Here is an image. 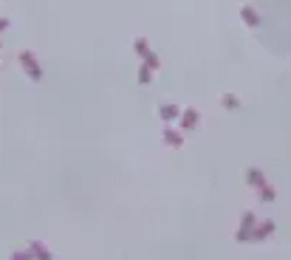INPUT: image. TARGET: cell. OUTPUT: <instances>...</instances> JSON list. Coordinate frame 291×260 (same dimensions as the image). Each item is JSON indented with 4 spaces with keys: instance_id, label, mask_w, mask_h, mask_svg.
Segmentation results:
<instances>
[{
    "instance_id": "277c9868",
    "label": "cell",
    "mask_w": 291,
    "mask_h": 260,
    "mask_svg": "<svg viewBox=\"0 0 291 260\" xmlns=\"http://www.w3.org/2000/svg\"><path fill=\"white\" fill-rule=\"evenodd\" d=\"M178 122H181L184 130H195V127L201 124V111H198V108H187V111H181Z\"/></svg>"
},
{
    "instance_id": "7a4b0ae2",
    "label": "cell",
    "mask_w": 291,
    "mask_h": 260,
    "mask_svg": "<svg viewBox=\"0 0 291 260\" xmlns=\"http://www.w3.org/2000/svg\"><path fill=\"white\" fill-rule=\"evenodd\" d=\"M255 224H258V218H255V212H243V218H240V229H237V240L240 243H249L252 240V232H255Z\"/></svg>"
},
{
    "instance_id": "9a60e30c",
    "label": "cell",
    "mask_w": 291,
    "mask_h": 260,
    "mask_svg": "<svg viewBox=\"0 0 291 260\" xmlns=\"http://www.w3.org/2000/svg\"><path fill=\"white\" fill-rule=\"evenodd\" d=\"M11 260H34V258H31V252H29V249H20V252H14V255H11Z\"/></svg>"
},
{
    "instance_id": "ba28073f",
    "label": "cell",
    "mask_w": 291,
    "mask_h": 260,
    "mask_svg": "<svg viewBox=\"0 0 291 260\" xmlns=\"http://www.w3.org/2000/svg\"><path fill=\"white\" fill-rule=\"evenodd\" d=\"M164 144H170V147H184V136L178 133V130H173V127H164Z\"/></svg>"
},
{
    "instance_id": "8992f818",
    "label": "cell",
    "mask_w": 291,
    "mask_h": 260,
    "mask_svg": "<svg viewBox=\"0 0 291 260\" xmlns=\"http://www.w3.org/2000/svg\"><path fill=\"white\" fill-rule=\"evenodd\" d=\"M240 20H243V26H249V29H258L260 26V14L255 6H243L240 9Z\"/></svg>"
},
{
    "instance_id": "5b68a950",
    "label": "cell",
    "mask_w": 291,
    "mask_h": 260,
    "mask_svg": "<svg viewBox=\"0 0 291 260\" xmlns=\"http://www.w3.org/2000/svg\"><path fill=\"white\" fill-rule=\"evenodd\" d=\"M246 184H249V187H255V190H260V187H266L269 181H266V175H263V170L249 167L246 170Z\"/></svg>"
},
{
    "instance_id": "7c38bea8",
    "label": "cell",
    "mask_w": 291,
    "mask_h": 260,
    "mask_svg": "<svg viewBox=\"0 0 291 260\" xmlns=\"http://www.w3.org/2000/svg\"><path fill=\"white\" fill-rule=\"evenodd\" d=\"M258 192H260V201H263V203H271L274 198H277V190H274L271 184H266V187H260Z\"/></svg>"
},
{
    "instance_id": "8fae6325",
    "label": "cell",
    "mask_w": 291,
    "mask_h": 260,
    "mask_svg": "<svg viewBox=\"0 0 291 260\" xmlns=\"http://www.w3.org/2000/svg\"><path fill=\"white\" fill-rule=\"evenodd\" d=\"M221 105H224L226 111H237V108H240V99H237L235 93H224V96H221Z\"/></svg>"
},
{
    "instance_id": "3957f363",
    "label": "cell",
    "mask_w": 291,
    "mask_h": 260,
    "mask_svg": "<svg viewBox=\"0 0 291 260\" xmlns=\"http://www.w3.org/2000/svg\"><path fill=\"white\" fill-rule=\"evenodd\" d=\"M274 229H277V224H274L271 218H266V221H260V224H255V232H252V240H258V243H263V240H269V237L274 235Z\"/></svg>"
},
{
    "instance_id": "6da1fadb",
    "label": "cell",
    "mask_w": 291,
    "mask_h": 260,
    "mask_svg": "<svg viewBox=\"0 0 291 260\" xmlns=\"http://www.w3.org/2000/svg\"><path fill=\"white\" fill-rule=\"evenodd\" d=\"M20 68L26 71V77L34 79V82H40L43 79V65H40V59H37V54L34 51H20Z\"/></svg>"
},
{
    "instance_id": "4fadbf2b",
    "label": "cell",
    "mask_w": 291,
    "mask_h": 260,
    "mask_svg": "<svg viewBox=\"0 0 291 260\" xmlns=\"http://www.w3.org/2000/svg\"><path fill=\"white\" fill-rule=\"evenodd\" d=\"M142 62H145V65L150 68V71H153V74H156L158 68H161V57H158L156 51H150V54H147L145 59H142Z\"/></svg>"
},
{
    "instance_id": "9c48e42d",
    "label": "cell",
    "mask_w": 291,
    "mask_h": 260,
    "mask_svg": "<svg viewBox=\"0 0 291 260\" xmlns=\"http://www.w3.org/2000/svg\"><path fill=\"white\" fill-rule=\"evenodd\" d=\"M133 51H136L139 59H145V57L153 51V48H150V40H147V37H136V40H133Z\"/></svg>"
},
{
    "instance_id": "5bb4252c",
    "label": "cell",
    "mask_w": 291,
    "mask_h": 260,
    "mask_svg": "<svg viewBox=\"0 0 291 260\" xmlns=\"http://www.w3.org/2000/svg\"><path fill=\"white\" fill-rule=\"evenodd\" d=\"M139 82H142V85H150V82H153V71H150L145 62L139 65Z\"/></svg>"
},
{
    "instance_id": "30bf717a",
    "label": "cell",
    "mask_w": 291,
    "mask_h": 260,
    "mask_svg": "<svg viewBox=\"0 0 291 260\" xmlns=\"http://www.w3.org/2000/svg\"><path fill=\"white\" fill-rule=\"evenodd\" d=\"M158 116H161L164 122H173V119L181 116V108L178 105H161V108H158Z\"/></svg>"
},
{
    "instance_id": "52a82bcc",
    "label": "cell",
    "mask_w": 291,
    "mask_h": 260,
    "mask_svg": "<svg viewBox=\"0 0 291 260\" xmlns=\"http://www.w3.org/2000/svg\"><path fill=\"white\" fill-rule=\"evenodd\" d=\"M29 252H31V258H37V260H51V249L45 246L43 240H31V243H29Z\"/></svg>"
},
{
    "instance_id": "2e32d148",
    "label": "cell",
    "mask_w": 291,
    "mask_h": 260,
    "mask_svg": "<svg viewBox=\"0 0 291 260\" xmlns=\"http://www.w3.org/2000/svg\"><path fill=\"white\" fill-rule=\"evenodd\" d=\"M6 29H9V20H6V17H0V31H6Z\"/></svg>"
}]
</instances>
